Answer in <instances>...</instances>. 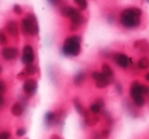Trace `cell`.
I'll list each match as a JSON object with an SVG mask.
<instances>
[{"instance_id":"obj_19","label":"cell","mask_w":149,"mask_h":139,"mask_svg":"<svg viewBox=\"0 0 149 139\" xmlns=\"http://www.w3.org/2000/svg\"><path fill=\"white\" fill-rule=\"evenodd\" d=\"M138 68L141 70H146L149 68V59L147 57H141L137 62Z\"/></svg>"},{"instance_id":"obj_1","label":"cell","mask_w":149,"mask_h":139,"mask_svg":"<svg viewBox=\"0 0 149 139\" xmlns=\"http://www.w3.org/2000/svg\"><path fill=\"white\" fill-rule=\"evenodd\" d=\"M141 15H142V10L137 7L124 9L120 12V23L126 29H136L141 23Z\"/></svg>"},{"instance_id":"obj_21","label":"cell","mask_w":149,"mask_h":139,"mask_svg":"<svg viewBox=\"0 0 149 139\" xmlns=\"http://www.w3.org/2000/svg\"><path fill=\"white\" fill-rule=\"evenodd\" d=\"M99 122V118L96 115H90L88 118L85 119V123L87 126H95L97 123Z\"/></svg>"},{"instance_id":"obj_36","label":"cell","mask_w":149,"mask_h":139,"mask_svg":"<svg viewBox=\"0 0 149 139\" xmlns=\"http://www.w3.org/2000/svg\"><path fill=\"white\" fill-rule=\"evenodd\" d=\"M145 79H146L147 81L149 82V72H148V73L146 74V75H145Z\"/></svg>"},{"instance_id":"obj_22","label":"cell","mask_w":149,"mask_h":139,"mask_svg":"<svg viewBox=\"0 0 149 139\" xmlns=\"http://www.w3.org/2000/svg\"><path fill=\"white\" fill-rule=\"evenodd\" d=\"M74 3H77L79 5V10H85L88 7V2L87 0H74Z\"/></svg>"},{"instance_id":"obj_25","label":"cell","mask_w":149,"mask_h":139,"mask_svg":"<svg viewBox=\"0 0 149 139\" xmlns=\"http://www.w3.org/2000/svg\"><path fill=\"white\" fill-rule=\"evenodd\" d=\"M103 116H104V118H105V120H106V123H107L108 125H113V123H114V121H113V118L111 117V115L109 114L108 112H104L103 113Z\"/></svg>"},{"instance_id":"obj_31","label":"cell","mask_w":149,"mask_h":139,"mask_svg":"<svg viewBox=\"0 0 149 139\" xmlns=\"http://www.w3.org/2000/svg\"><path fill=\"white\" fill-rule=\"evenodd\" d=\"M100 135H101V138L107 139L110 135V131L108 130V129H104V130H102L101 132H100Z\"/></svg>"},{"instance_id":"obj_13","label":"cell","mask_w":149,"mask_h":139,"mask_svg":"<svg viewBox=\"0 0 149 139\" xmlns=\"http://www.w3.org/2000/svg\"><path fill=\"white\" fill-rule=\"evenodd\" d=\"M86 23V19L81 14H77L72 19H70V31H77L82 25Z\"/></svg>"},{"instance_id":"obj_15","label":"cell","mask_w":149,"mask_h":139,"mask_svg":"<svg viewBox=\"0 0 149 139\" xmlns=\"http://www.w3.org/2000/svg\"><path fill=\"white\" fill-rule=\"evenodd\" d=\"M61 15L64 17H68V19H72L74 17H76L77 14H79L80 10L77 8H74V7L72 6H64L61 8Z\"/></svg>"},{"instance_id":"obj_3","label":"cell","mask_w":149,"mask_h":139,"mask_svg":"<svg viewBox=\"0 0 149 139\" xmlns=\"http://www.w3.org/2000/svg\"><path fill=\"white\" fill-rule=\"evenodd\" d=\"M22 33L25 36H37L39 34L37 17L33 13H28L27 17L22 19Z\"/></svg>"},{"instance_id":"obj_9","label":"cell","mask_w":149,"mask_h":139,"mask_svg":"<svg viewBox=\"0 0 149 139\" xmlns=\"http://www.w3.org/2000/svg\"><path fill=\"white\" fill-rule=\"evenodd\" d=\"M104 107H105V103H104L103 98H98L90 105L88 110H89V112L91 113L92 115H98L103 111Z\"/></svg>"},{"instance_id":"obj_14","label":"cell","mask_w":149,"mask_h":139,"mask_svg":"<svg viewBox=\"0 0 149 139\" xmlns=\"http://www.w3.org/2000/svg\"><path fill=\"white\" fill-rule=\"evenodd\" d=\"M5 30L11 37L17 38L19 36V25H17V23L15 21H7L6 25H5Z\"/></svg>"},{"instance_id":"obj_28","label":"cell","mask_w":149,"mask_h":139,"mask_svg":"<svg viewBox=\"0 0 149 139\" xmlns=\"http://www.w3.org/2000/svg\"><path fill=\"white\" fill-rule=\"evenodd\" d=\"M11 134L8 130H4L2 132H0V139H10Z\"/></svg>"},{"instance_id":"obj_12","label":"cell","mask_w":149,"mask_h":139,"mask_svg":"<svg viewBox=\"0 0 149 139\" xmlns=\"http://www.w3.org/2000/svg\"><path fill=\"white\" fill-rule=\"evenodd\" d=\"M26 111V104L23 102H17L11 106L10 112L15 117H22L25 114Z\"/></svg>"},{"instance_id":"obj_30","label":"cell","mask_w":149,"mask_h":139,"mask_svg":"<svg viewBox=\"0 0 149 139\" xmlns=\"http://www.w3.org/2000/svg\"><path fill=\"white\" fill-rule=\"evenodd\" d=\"M141 92H142L143 96H148L149 94V86L141 83Z\"/></svg>"},{"instance_id":"obj_18","label":"cell","mask_w":149,"mask_h":139,"mask_svg":"<svg viewBox=\"0 0 149 139\" xmlns=\"http://www.w3.org/2000/svg\"><path fill=\"white\" fill-rule=\"evenodd\" d=\"M101 72L107 78H109V79L113 80V71H112L111 67H110V66L108 65V64L104 63L103 65H102V71Z\"/></svg>"},{"instance_id":"obj_5","label":"cell","mask_w":149,"mask_h":139,"mask_svg":"<svg viewBox=\"0 0 149 139\" xmlns=\"http://www.w3.org/2000/svg\"><path fill=\"white\" fill-rule=\"evenodd\" d=\"M21 60L26 66L34 64V61H35V52H34V49L31 45H26L24 47L23 55H22Z\"/></svg>"},{"instance_id":"obj_32","label":"cell","mask_w":149,"mask_h":139,"mask_svg":"<svg viewBox=\"0 0 149 139\" xmlns=\"http://www.w3.org/2000/svg\"><path fill=\"white\" fill-rule=\"evenodd\" d=\"M13 12L15 13V14H22L23 13V8H22L19 5H17V4H15V6H13Z\"/></svg>"},{"instance_id":"obj_27","label":"cell","mask_w":149,"mask_h":139,"mask_svg":"<svg viewBox=\"0 0 149 139\" xmlns=\"http://www.w3.org/2000/svg\"><path fill=\"white\" fill-rule=\"evenodd\" d=\"M114 88H116V92L118 96H122L123 94V92H124V88H123V85L120 84V82H116L114 84Z\"/></svg>"},{"instance_id":"obj_34","label":"cell","mask_w":149,"mask_h":139,"mask_svg":"<svg viewBox=\"0 0 149 139\" xmlns=\"http://www.w3.org/2000/svg\"><path fill=\"white\" fill-rule=\"evenodd\" d=\"M27 77L28 76L26 75V73L25 72H21V73H19V75H17V78H19V79H27Z\"/></svg>"},{"instance_id":"obj_35","label":"cell","mask_w":149,"mask_h":139,"mask_svg":"<svg viewBox=\"0 0 149 139\" xmlns=\"http://www.w3.org/2000/svg\"><path fill=\"white\" fill-rule=\"evenodd\" d=\"M48 1H49L50 4H52V5H56L58 2H60L61 0H48Z\"/></svg>"},{"instance_id":"obj_10","label":"cell","mask_w":149,"mask_h":139,"mask_svg":"<svg viewBox=\"0 0 149 139\" xmlns=\"http://www.w3.org/2000/svg\"><path fill=\"white\" fill-rule=\"evenodd\" d=\"M58 120H59V116H58L57 113H55V112L49 111V112H47L44 115V125H45L47 128H50V127L54 126Z\"/></svg>"},{"instance_id":"obj_2","label":"cell","mask_w":149,"mask_h":139,"mask_svg":"<svg viewBox=\"0 0 149 139\" xmlns=\"http://www.w3.org/2000/svg\"><path fill=\"white\" fill-rule=\"evenodd\" d=\"M82 38L79 35H74L68 37L61 48V52L64 56L68 57H76L81 53Z\"/></svg>"},{"instance_id":"obj_11","label":"cell","mask_w":149,"mask_h":139,"mask_svg":"<svg viewBox=\"0 0 149 139\" xmlns=\"http://www.w3.org/2000/svg\"><path fill=\"white\" fill-rule=\"evenodd\" d=\"M130 96L132 98V100H136L138 98H141V96H144L142 94V92H141V83L137 80L132 82L130 87Z\"/></svg>"},{"instance_id":"obj_6","label":"cell","mask_w":149,"mask_h":139,"mask_svg":"<svg viewBox=\"0 0 149 139\" xmlns=\"http://www.w3.org/2000/svg\"><path fill=\"white\" fill-rule=\"evenodd\" d=\"M38 88V82L34 78H27L24 80L23 90L27 96H33Z\"/></svg>"},{"instance_id":"obj_4","label":"cell","mask_w":149,"mask_h":139,"mask_svg":"<svg viewBox=\"0 0 149 139\" xmlns=\"http://www.w3.org/2000/svg\"><path fill=\"white\" fill-rule=\"evenodd\" d=\"M91 76L94 79V81H95L96 87H98V88H105L106 86L109 85V84L113 81V80H111V79H109V78L106 77V76L100 71L92 72Z\"/></svg>"},{"instance_id":"obj_24","label":"cell","mask_w":149,"mask_h":139,"mask_svg":"<svg viewBox=\"0 0 149 139\" xmlns=\"http://www.w3.org/2000/svg\"><path fill=\"white\" fill-rule=\"evenodd\" d=\"M7 43H8L7 36L5 35L4 32L0 30V45H7Z\"/></svg>"},{"instance_id":"obj_17","label":"cell","mask_w":149,"mask_h":139,"mask_svg":"<svg viewBox=\"0 0 149 139\" xmlns=\"http://www.w3.org/2000/svg\"><path fill=\"white\" fill-rule=\"evenodd\" d=\"M134 47L136 48V49L140 50L141 52H147L149 50V44L147 43L146 41H144V40H141V41H137L134 43Z\"/></svg>"},{"instance_id":"obj_38","label":"cell","mask_w":149,"mask_h":139,"mask_svg":"<svg viewBox=\"0 0 149 139\" xmlns=\"http://www.w3.org/2000/svg\"><path fill=\"white\" fill-rule=\"evenodd\" d=\"M146 1H147V2H148V3H149V0H146Z\"/></svg>"},{"instance_id":"obj_29","label":"cell","mask_w":149,"mask_h":139,"mask_svg":"<svg viewBox=\"0 0 149 139\" xmlns=\"http://www.w3.org/2000/svg\"><path fill=\"white\" fill-rule=\"evenodd\" d=\"M6 89H7L6 83L4 82V80L0 79V94H4L5 92H6Z\"/></svg>"},{"instance_id":"obj_33","label":"cell","mask_w":149,"mask_h":139,"mask_svg":"<svg viewBox=\"0 0 149 139\" xmlns=\"http://www.w3.org/2000/svg\"><path fill=\"white\" fill-rule=\"evenodd\" d=\"M5 105V98L4 94H0V108H2L3 106Z\"/></svg>"},{"instance_id":"obj_39","label":"cell","mask_w":149,"mask_h":139,"mask_svg":"<svg viewBox=\"0 0 149 139\" xmlns=\"http://www.w3.org/2000/svg\"><path fill=\"white\" fill-rule=\"evenodd\" d=\"M58 139H61V138H58Z\"/></svg>"},{"instance_id":"obj_16","label":"cell","mask_w":149,"mask_h":139,"mask_svg":"<svg viewBox=\"0 0 149 139\" xmlns=\"http://www.w3.org/2000/svg\"><path fill=\"white\" fill-rule=\"evenodd\" d=\"M86 78H87V76H86L85 72H83V71L78 72V73L74 76V85L81 86L82 84H83L84 82L86 81Z\"/></svg>"},{"instance_id":"obj_7","label":"cell","mask_w":149,"mask_h":139,"mask_svg":"<svg viewBox=\"0 0 149 139\" xmlns=\"http://www.w3.org/2000/svg\"><path fill=\"white\" fill-rule=\"evenodd\" d=\"M113 61L120 66V68H124V69H127L129 67L130 64H132V59L129 58L126 54L124 53H116L113 55Z\"/></svg>"},{"instance_id":"obj_20","label":"cell","mask_w":149,"mask_h":139,"mask_svg":"<svg viewBox=\"0 0 149 139\" xmlns=\"http://www.w3.org/2000/svg\"><path fill=\"white\" fill-rule=\"evenodd\" d=\"M38 70H39V68H38L37 65L31 64V65L26 66L25 69H24V72L26 73V75L29 76V75H34V74H36L38 72Z\"/></svg>"},{"instance_id":"obj_8","label":"cell","mask_w":149,"mask_h":139,"mask_svg":"<svg viewBox=\"0 0 149 139\" xmlns=\"http://www.w3.org/2000/svg\"><path fill=\"white\" fill-rule=\"evenodd\" d=\"M1 55L4 60L11 61L19 56V49L15 47H4L1 50Z\"/></svg>"},{"instance_id":"obj_23","label":"cell","mask_w":149,"mask_h":139,"mask_svg":"<svg viewBox=\"0 0 149 139\" xmlns=\"http://www.w3.org/2000/svg\"><path fill=\"white\" fill-rule=\"evenodd\" d=\"M145 102H146V100H145L144 96H141V98H136V100H133V104H134L137 108H142V107H144Z\"/></svg>"},{"instance_id":"obj_26","label":"cell","mask_w":149,"mask_h":139,"mask_svg":"<svg viewBox=\"0 0 149 139\" xmlns=\"http://www.w3.org/2000/svg\"><path fill=\"white\" fill-rule=\"evenodd\" d=\"M15 134H17V137H24L27 134V129H26L25 127H19V128H17V131H15Z\"/></svg>"},{"instance_id":"obj_37","label":"cell","mask_w":149,"mask_h":139,"mask_svg":"<svg viewBox=\"0 0 149 139\" xmlns=\"http://www.w3.org/2000/svg\"><path fill=\"white\" fill-rule=\"evenodd\" d=\"M1 72H2V66L0 65V74H1Z\"/></svg>"}]
</instances>
